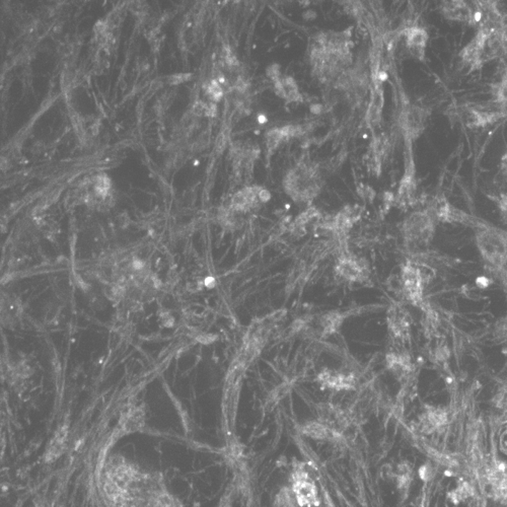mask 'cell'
Listing matches in <instances>:
<instances>
[{
	"label": "cell",
	"mask_w": 507,
	"mask_h": 507,
	"mask_svg": "<svg viewBox=\"0 0 507 507\" xmlns=\"http://www.w3.org/2000/svg\"><path fill=\"white\" fill-rule=\"evenodd\" d=\"M504 37L503 29H479L462 52L463 64L476 70L501 56L504 50Z\"/></svg>",
	"instance_id": "cell-1"
},
{
	"label": "cell",
	"mask_w": 507,
	"mask_h": 507,
	"mask_svg": "<svg viewBox=\"0 0 507 507\" xmlns=\"http://www.w3.org/2000/svg\"><path fill=\"white\" fill-rule=\"evenodd\" d=\"M477 245L482 257L488 264L501 269L507 262V238L496 229H484L478 231Z\"/></svg>",
	"instance_id": "cell-2"
},
{
	"label": "cell",
	"mask_w": 507,
	"mask_h": 507,
	"mask_svg": "<svg viewBox=\"0 0 507 507\" xmlns=\"http://www.w3.org/2000/svg\"><path fill=\"white\" fill-rule=\"evenodd\" d=\"M404 236L410 245H427L434 233V219L428 212H415L404 222Z\"/></svg>",
	"instance_id": "cell-3"
},
{
	"label": "cell",
	"mask_w": 507,
	"mask_h": 507,
	"mask_svg": "<svg viewBox=\"0 0 507 507\" xmlns=\"http://www.w3.org/2000/svg\"><path fill=\"white\" fill-rule=\"evenodd\" d=\"M292 492L296 496L298 506L313 507L318 506L320 503L317 487L303 471H299L293 475Z\"/></svg>",
	"instance_id": "cell-4"
},
{
	"label": "cell",
	"mask_w": 507,
	"mask_h": 507,
	"mask_svg": "<svg viewBox=\"0 0 507 507\" xmlns=\"http://www.w3.org/2000/svg\"><path fill=\"white\" fill-rule=\"evenodd\" d=\"M401 282H402V289L409 301L413 303H419L423 294L424 283L421 270L411 263L406 264L403 267Z\"/></svg>",
	"instance_id": "cell-5"
},
{
	"label": "cell",
	"mask_w": 507,
	"mask_h": 507,
	"mask_svg": "<svg viewBox=\"0 0 507 507\" xmlns=\"http://www.w3.org/2000/svg\"><path fill=\"white\" fill-rule=\"evenodd\" d=\"M336 271L342 278L348 281H361L366 276V264H362L361 259H357L352 256H344L340 258Z\"/></svg>",
	"instance_id": "cell-6"
},
{
	"label": "cell",
	"mask_w": 507,
	"mask_h": 507,
	"mask_svg": "<svg viewBox=\"0 0 507 507\" xmlns=\"http://www.w3.org/2000/svg\"><path fill=\"white\" fill-rule=\"evenodd\" d=\"M318 380L322 385L333 390H352L356 385V378L353 374L339 373V371L326 369L318 374Z\"/></svg>",
	"instance_id": "cell-7"
},
{
	"label": "cell",
	"mask_w": 507,
	"mask_h": 507,
	"mask_svg": "<svg viewBox=\"0 0 507 507\" xmlns=\"http://www.w3.org/2000/svg\"><path fill=\"white\" fill-rule=\"evenodd\" d=\"M443 14L446 19L460 23H474V11L463 1L444 2Z\"/></svg>",
	"instance_id": "cell-8"
},
{
	"label": "cell",
	"mask_w": 507,
	"mask_h": 507,
	"mask_svg": "<svg viewBox=\"0 0 507 507\" xmlns=\"http://www.w3.org/2000/svg\"><path fill=\"white\" fill-rule=\"evenodd\" d=\"M388 323H390L391 330L397 337H405L409 333V317L407 311L402 306H393L388 311Z\"/></svg>",
	"instance_id": "cell-9"
},
{
	"label": "cell",
	"mask_w": 507,
	"mask_h": 507,
	"mask_svg": "<svg viewBox=\"0 0 507 507\" xmlns=\"http://www.w3.org/2000/svg\"><path fill=\"white\" fill-rule=\"evenodd\" d=\"M425 114L419 108H411L403 115V127L410 136H418L424 128Z\"/></svg>",
	"instance_id": "cell-10"
},
{
	"label": "cell",
	"mask_w": 507,
	"mask_h": 507,
	"mask_svg": "<svg viewBox=\"0 0 507 507\" xmlns=\"http://www.w3.org/2000/svg\"><path fill=\"white\" fill-rule=\"evenodd\" d=\"M407 45L409 46L412 53H416L417 56L423 55L424 48L427 42V33L424 29L410 28L406 33Z\"/></svg>",
	"instance_id": "cell-11"
},
{
	"label": "cell",
	"mask_w": 507,
	"mask_h": 507,
	"mask_svg": "<svg viewBox=\"0 0 507 507\" xmlns=\"http://www.w3.org/2000/svg\"><path fill=\"white\" fill-rule=\"evenodd\" d=\"M306 436L316 439H330L336 436V432L323 425L322 422H308L303 426Z\"/></svg>",
	"instance_id": "cell-12"
},
{
	"label": "cell",
	"mask_w": 507,
	"mask_h": 507,
	"mask_svg": "<svg viewBox=\"0 0 507 507\" xmlns=\"http://www.w3.org/2000/svg\"><path fill=\"white\" fill-rule=\"evenodd\" d=\"M342 316L337 313H330L323 316L321 320V327H322L323 334H332L336 332L338 328L342 323Z\"/></svg>",
	"instance_id": "cell-13"
},
{
	"label": "cell",
	"mask_w": 507,
	"mask_h": 507,
	"mask_svg": "<svg viewBox=\"0 0 507 507\" xmlns=\"http://www.w3.org/2000/svg\"><path fill=\"white\" fill-rule=\"evenodd\" d=\"M298 506L292 490L282 489L275 499L274 507H296Z\"/></svg>",
	"instance_id": "cell-14"
},
{
	"label": "cell",
	"mask_w": 507,
	"mask_h": 507,
	"mask_svg": "<svg viewBox=\"0 0 507 507\" xmlns=\"http://www.w3.org/2000/svg\"><path fill=\"white\" fill-rule=\"evenodd\" d=\"M497 101L503 110H507V77L499 84L497 89Z\"/></svg>",
	"instance_id": "cell-15"
},
{
	"label": "cell",
	"mask_w": 507,
	"mask_h": 507,
	"mask_svg": "<svg viewBox=\"0 0 507 507\" xmlns=\"http://www.w3.org/2000/svg\"><path fill=\"white\" fill-rule=\"evenodd\" d=\"M282 139H283V135H282L281 130L280 129H274L268 132L267 144L269 149H274L275 147L278 146Z\"/></svg>",
	"instance_id": "cell-16"
},
{
	"label": "cell",
	"mask_w": 507,
	"mask_h": 507,
	"mask_svg": "<svg viewBox=\"0 0 507 507\" xmlns=\"http://www.w3.org/2000/svg\"><path fill=\"white\" fill-rule=\"evenodd\" d=\"M501 171L502 174H503V175L506 176V177L507 178V151L506 152V154L502 156Z\"/></svg>",
	"instance_id": "cell-17"
},
{
	"label": "cell",
	"mask_w": 507,
	"mask_h": 507,
	"mask_svg": "<svg viewBox=\"0 0 507 507\" xmlns=\"http://www.w3.org/2000/svg\"><path fill=\"white\" fill-rule=\"evenodd\" d=\"M270 197H271V195H270V193L268 192L267 190L260 191L259 198L261 201L266 202L270 199Z\"/></svg>",
	"instance_id": "cell-18"
},
{
	"label": "cell",
	"mask_w": 507,
	"mask_h": 507,
	"mask_svg": "<svg viewBox=\"0 0 507 507\" xmlns=\"http://www.w3.org/2000/svg\"><path fill=\"white\" fill-rule=\"evenodd\" d=\"M501 209L503 216L507 219V195L501 200Z\"/></svg>",
	"instance_id": "cell-19"
}]
</instances>
